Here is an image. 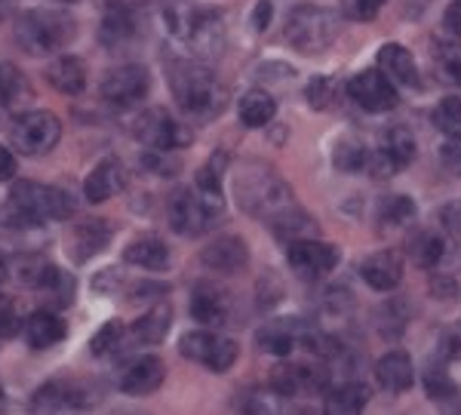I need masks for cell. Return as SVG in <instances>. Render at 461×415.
<instances>
[{
  "mask_svg": "<svg viewBox=\"0 0 461 415\" xmlns=\"http://www.w3.org/2000/svg\"><path fill=\"white\" fill-rule=\"evenodd\" d=\"M74 212V197L62 188L41 182H19L10 191V200L0 206V225L16 228H41L43 221H62Z\"/></svg>",
  "mask_w": 461,
  "mask_h": 415,
  "instance_id": "obj_1",
  "label": "cell"
},
{
  "mask_svg": "<svg viewBox=\"0 0 461 415\" xmlns=\"http://www.w3.org/2000/svg\"><path fill=\"white\" fill-rule=\"evenodd\" d=\"M169 86H173L178 108L188 117H200V121L215 117L228 102L225 84H221L206 65L191 62V59H182V62L173 65V71H169Z\"/></svg>",
  "mask_w": 461,
  "mask_h": 415,
  "instance_id": "obj_2",
  "label": "cell"
},
{
  "mask_svg": "<svg viewBox=\"0 0 461 415\" xmlns=\"http://www.w3.org/2000/svg\"><path fill=\"white\" fill-rule=\"evenodd\" d=\"M237 203L256 219H265L271 225L277 216H284L286 210H293V188L274 173L265 163H247L237 173Z\"/></svg>",
  "mask_w": 461,
  "mask_h": 415,
  "instance_id": "obj_3",
  "label": "cell"
},
{
  "mask_svg": "<svg viewBox=\"0 0 461 415\" xmlns=\"http://www.w3.org/2000/svg\"><path fill=\"white\" fill-rule=\"evenodd\" d=\"M77 37V22L65 10L53 6H34L25 10L16 22V41L28 56H50Z\"/></svg>",
  "mask_w": 461,
  "mask_h": 415,
  "instance_id": "obj_4",
  "label": "cell"
},
{
  "mask_svg": "<svg viewBox=\"0 0 461 415\" xmlns=\"http://www.w3.org/2000/svg\"><path fill=\"white\" fill-rule=\"evenodd\" d=\"M225 216V197L215 188H182L169 200V225L182 237L210 234Z\"/></svg>",
  "mask_w": 461,
  "mask_h": 415,
  "instance_id": "obj_5",
  "label": "cell"
},
{
  "mask_svg": "<svg viewBox=\"0 0 461 415\" xmlns=\"http://www.w3.org/2000/svg\"><path fill=\"white\" fill-rule=\"evenodd\" d=\"M167 28L176 41L188 43L194 56H215L225 47V22L221 13L212 10H188V6H169L163 13Z\"/></svg>",
  "mask_w": 461,
  "mask_h": 415,
  "instance_id": "obj_6",
  "label": "cell"
},
{
  "mask_svg": "<svg viewBox=\"0 0 461 415\" xmlns=\"http://www.w3.org/2000/svg\"><path fill=\"white\" fill-rule=\"evenodd\" d=\"M339 37V13L317 4H299L286 19V41L295 53H326Z\"/></svg>",
  "mask_w": 461,
  "mask_h": 415,
  "instance_id": "obj_7",
  "label": "cell"
},
{
  "mask_svg": "<svg viewBox=\"0 0 461 415\" xmlns=\"http://www.w3.org/2000/svg\"><path fill=\"white\" fill-rule=\"evenodd\" d=\"M59 139H62V123L53 111H28L13 123V145L28 158L50 154L59 145Z\"/></svg>",
  "mask_w": 461,
  "mask_h": 415,
  "instance_id": "obj_8",
  "label": "cell"
},
{
  "mask_svg": "<svg viewBox=\"0 0 461 415\" xmlns=\"http://www.w3.org/2000/svg\"><path fill=\"white\" fill-rule=\"evenodd\" d=\"M178 354L200 363V366H206L210 373H228V369L234 366L240 347L225 336H215V332L200 329V332H188V336H182V342H178Z\"/></svg>",
  "mask_w": 461,
  "mask_h": 415,
  "instance_id": "obj_9",
  "label": "cell"
},
{
  "mask_svg": "<svg viewBox=\"0 0 461 415\" xmlns=\"http://www.w3.org/2000/svg\"><path fill=\"white\" fill-rule=\"evenodd\" d=\"M348 95H351L354 105H360L363 111H369V114H384V111L397 108V102H400L397 84H393L382 68L360 71L357 77H351Z\"/></svg>",
  "mask_w": 461,
  "mask_h": 415,
  "instance_id": "obj_10",
  "label": "cell"
},
{
  "mask_svg": "<svg viewBox=\"0 0 461 415\" xmlns=\"http://www.w3.org/2000/svg\"><path fill=\"white\" fill-rule=\"evenodd\" d=\"M330 384V373L320 363H293L284 360L271 369V388L284 397H308Z\"/></svg>",
  "mask_w": 461,
  "mask_h": 415,
  "instance_id": "obj_11",
  "label": "cell"
},
{
  "mask_svg": "<svg viewBox=\"0 0 461 415\" xmlns=\"http://www.w3.org/2000/svg\"><path fill=\"white\" fill-rule=\"evenodd\" d=\"M132 132H136L139 142H145L158 154H167V151H173V148H182L191 142V132L178 121H173L163 108H151V111H145V114H139Z\"/></svg>",
  "mask_w": 461,
  "mask_h": 415,
  "instance_id": "obj_12",
  "label": "cell"
},
{
  "mask_svg": "<svg viewBox=\"0 0 461 415\" xmlns=\"http://www.w3.org/2000/svg\"><path fill=\"white\" fill-rule=\"evenodd\" d=\"M286 262L302 280H323L326 274H332L339 268V249L332 247V243H323V240L308 237V240L289 243Z\"/></svg>",
  "mask_w": 461,
  "mask_h": 415,
  "instance_id": "obj_13",
  "label": "cell"
},
{
  "mask_svg": "<svg viewBox=\"0 0 461 415\" xmlns=\"http://www.w3.org/2000/svg\"><path fill=\"white\" fill-rule=\"evenodd\" d=\"M415 160V139L403 127H393L382 136V145L369 154V173L375 179H391L400 169H406Z\"/></svg>",
  "mask_w": 461,
  "mask_h": 415,
  "instance_id": "obj_14",
  "label": "cell"
},
{
  "mask_svg": "<svg viewBox=\"0 0 461 415\" xmlns=\"http://www.w3.org/2000/svg\"><path fill=\"white\" fill-rule=\"evenodd\" d=\"M148 90H151V74H148L145 65H121V68L108 71L105 80H102V95L117 108L139 105Z\"/></svg>",
  "mask_w": 461,
  "mask_h": 415,
  "instance_id": "obj_15",
  "label": "cell"
},
{
  "mask_svg": "<svg viewBox=\"0 0 461 415\" xmlns=\"http://www.w3.org/2000/svg\"><path fill=\"white\" fill-rule=\"evenodd\" d=\"M93 403L84 384L71 382H50L32 400L34 415H84Z\"/></svg>",
  "mask_w": 461,
  "mask_h": 415,
  "instance_id": "obj_16",
  "label": "cell"
},
{
  "mask_svg": "<svg viewBox=\"0 0 461 415\" xmlns=\"http://www.w3.org/2000/svg\"><path fill=\"white\" fill-rule=\"evenodd\" d=\"M200 262L215 274H237L247 268L249 249L240 237L225 234V237H215L212 243H206L203 253H200Z\"/></svg>",
  "mask_w": 461,
  "mask_h": 415,
  "instance_id": "obj_17",
  "label": "cell"
},
{
  "mask_svg": "<svg viewBox=\"0 0 461 415\" xmlns=\"http://www.w3.org/2000/svg\"><path fill=\"white\" fill-rule=\"evenodd\" d=\"M123 188H126V169L117 158L99 160L84 182V194L89 203H105V200H111L114 194H121Z\"/></svg>",
  "mask_w": 461,
  "mask_h": 415,
  "instance_id": "obj_18",
  "label": "cell"
},
{
  "mask_svg": "<svg viewBox=\"0 0 461 415\" xmlns=\"http://www.w3.org/2000/svg\"><path fill=\"white\" fill-rule=\"evenodd\" d=\"M163 379H167V366H163L160 357H139L123 369L121 391L130 397H145L154 394L163 384Z\"/></svg>",
  "mask_w": 461,
  "mask_h": 415,
  "instance_id": "obj_19",
  "label": "cell"
},
{
  "mask_svg": "<svg viewBox=\"0 0 461 415\" xmlns=\"http://www.w3.org/2000/svg\"><path fill=\"white\" fill-rule=\"evenodd\" d=\"M360 277L375 293H391L403 280V258H400V253H393V249H382V253L366 256L360 262Z\"/></svg>",
  "mask_w": 461,
  "mask_h": 415,
  "instance_id": "obj_20",
  "label": "cell"
},
{
  "mask_svg": "<svg viewBox=\"0 0 461 415\" xmlns=\"http://www.w3.org/2000/svg\"><path fill=\"white\" fill-rule=\"evenodd\" d=\"M111 240V225L102 219H89V221H80L77 228L71 231L68 243H65V249H68V256L74 262H89L93 256H99L102 249L108 247Z\"/></svg>",
  "mask_w": 461,
  "mask_h": 415,
  "instance_id": "obj_21",
  "label": "cell"
},
{
  "mask_svg": "<svg viewBox=\"0 0 461 415\" xmlns=\"http://www.w3.org/2000/svg\"><path fill=\"white\" fill-rule=\"evenodd\" d=\"M228 295L212 284H197L191 293V317L203 326H221L228 320Z\"/></svg>",
  "mask_w": 461,
  "mask_h": 415,
  "instance_id": "obj_22",
  "label": "cell"
},
{
  "mask_svg": "<svg viewBox=\"0 0 461 415\" xmlns=\"http://www.w3.org/2000/svg\"><path fill=\"white\" fill-rule=\"evenodd\" d=\"M375 379L384 391L391 394H403V391L412 388L415 382V366L409 360L406 351H388L382 360L375 363Z\"/></svg>",
  "mask_w": 461,
  "mask_h": 415,
  "instance_id": "obj_23",
  "label": "cell"
},
{
  "mask_svg": "<svg viewBox=\"0 0 461 415\" xmlns=\"http://www.w3.org/2000/svg\"><path fill=\"white\" fill-rule=\"evenodd\" d=\"M302 320H271L258 329V347L274 357H289L295 351V345H302Z\"/></svg>",
  "mask_w": 461,
  "mask_h": 415,
  "instance_id": "obj_24",
  "label": "cell"
},
{
  "mask_svg": "<svg viewBox=\"0 0 461 415\" xmlns=\"http://www.w3.org/2000/svg\"><path fill=\"white\" fill-rule=\"evenodd\" d=\"M68 336V323L56 314V311H34L25 320V338L34 351H47Z\"/></svg>",
  "mask_w": 461,
  "mask_h": 415,
  "instance_id": "obj_25",
  "label": "cell"
},
{
  "mask_svg": "<svg viewBox=\"0 0 461 415\" xmlns=\"http://www.w3.org/2000/svg\"><path fill=\"white\" fill-rule=\"evenodd\" d=\"M406 253L419 268H440L446 258H449V243H446L443 234L430 231V228H421V231H415L409 237Z\"/></svg>",
  "mask_w": 461,
  "mask_h": 415,
  "instance_id": "obj_26",
  "label": "cell"
},
{
  "mask_svg": "<svg viewBox=\"0 0 461 415\" xmlns=\"http://www.w3.org/2000/svg\"><path fill=\"white\" fill-rule=\"evenodd\" d=\"M375 62H378V68L393 80V84L419 86V68H415V59L406 47H400V43H384V47L378 50Z\"/></svg>",
  "mask_w": 461,
  "mask_h": 415,
  "instance_id": "obj_27",
  "label": "cell"
},
{
  "mask_svg": "<svg viewBox=\"0 0 461 415\" xmlns=\"http://www.w3.org/2000/svg\"><path fill=\"white\" fill-rule=\"evenodd\" d=\"M50 86L65 95H80L86 90V65L77 56H59L47 68Z\"/></svg>",
  "mask_w": 461,
  "mask_h": 415,
  "instance_id": "obj_28",
  "label": "cell"
},
{
  "mask_svg": "<svg viewBox=\"0 0 461 415\" xmlns=\"http://www.w3.org/2000/svg\"><path fill=\"white\" fill-rule=\"evenodd\" d=\"M123 262L136 265L142 271H167L169 268V247L160 237H139L123 249Z\"/></svg>",
  "mask_w": 461,
  "mask_h": 415,
  "instance_id": "obj_29",
  "label": "cell"
},
{
  "mask_svg": "<svg viewBox=\"0 0 461 415\" xmlns=\"http://www.w3.org/2000/svg\"><path fill=\"white\" fill-rule=\"evenodd\" d=\"M169 323H173V311L169 305H154L148 314L139 317L130 329V342L136 345H160L169 332Z\"/></svg>",
  "mask_w": 461,
  "mask_h": 415,
  "instance_id": "obj_30",
  "label": "cell"
},
{
  "mask_svg": "<svg viewBox=\"0 0 461 415\" xmlns=\"http://www.w3.org/2000/svg\"><path fill=\"white\" fill-rule=\"evenodd\" d=\"M366 400H369V394L360 382H341L326 394L323 415H363Z\"/></svg>",
  "mask_w": 461,
  "mask_h": 415,
  "instance_id": "obj_31",
  "label": "cell"
},
{
  "mask_svg": "<svg viewBox=\"0 0 461 415\" xmlns=\"http://www.w3.org/2000/svg\"><path fill=\"white\" fill-rule=\"evenodd\" d=\"M132 34H136V16H132V10L123 4H111L105 10V16H102V28H99L102 43L121 47Z\"/></svg>",
  "mask_w": 461,
  "mask_h": 415,
  "instance_id": "obj_32",
  "label": "cell"
},
{
  "mask_svg": "<svg viewBox=\"0 0 461 415\" xmlns=\"http://www.w3.org/2000/svg\"><path fill=\"white\" fill-rule=\"evenodd\" d=\"M240 123L249 130H258V127H267L277 114V102L267 90H249L247 95L240 99Z\"/></svg>",
  "mask_w": 461,
  "mask_h": 415,
  "instance_id": "obj_33",
  "label": "cell"
},
{
  "mask_svg": "<svg viewBox=\"0 0 461 415\" xmlns=\"http://www.w3.org/2000/svg\"><path fill=\"white\" fill-rule=\"evenodd\" d=\"M32 80L22 74L16 65L0 62V105L4 108H19L32 99Z\"/></svg>",
  "mask_w": 461,
  "mask_h": 415,
  "instance_id": "obj_34",
  "label": "cell"
},
{
  "mask_svg": "<svg viewBox=\"0 0 461 415\" xmlns=\"http://www.w3.org/2000/svg\"><path fill=\"white\" fill-rule=\"evenodd\" d=\"M430 59H434L437 77H440L443 84L461 86V37L458 41H434Z\"/></svg>",
  "mask_w": 461,
  "mask_h": 415,
  "instance_id": "obj_35",
  "label": "cell"
},
{
  "mask_svg": "<svg viewBox=\"0 0 461 415\" xmlns=\"http://www.w3.org/2000/svg\"><path fill=\"white\" fill-rule=\"evenodd\" d=\"M271 231L277 234L284 243H295V240H308V237H314L317 225L304 216L299 206H293V210H286L284 216H277L271 221Z\"/></svg>",
  "mask_w": 461,
  "mask_h": 415,
  "instance_id": "obj_36",
  "label": "cell"
},
{
  "mask_svg": "<svg viewBox=\"0 0 461 415\" xmlns=\"http://www.w3.org/2000/svg\"><path fill=\"white\" fill-rule=\"evenodd\" d=\"M412 219H415V203L403 194H391L378 203V228H382V231L406 228Z\"/></svg>",
  "mask_w": 461,
  "mask_h": 415,
  "instance_id": "obj_37",
  "label": "cell"
},
{
  "mask_svg": "<svg viewBox=\"0 0 461 415\" xmlns=\"http://www.w3.org/2000/svg\"><path fill=\"white\" fill-rule=\"evenodd\" d=\"M369 154L373 151L357 139H341L336 151H332V160H336L341 173H363V169H369Z\"/></svg>",
  "mask_w": 461,
  "mask_h": 415,
  "instance_id": "obj_38",
  "label": "cell"
},
{
  "mask_svg": "<svg viewBox=\"0 0 461 415\" xmlns=\"http://www.w3.org/2000/svg\"><path fill=\"white\" fill-rule=\"evenodd\" d=\"M123 342H126V326L117 323V320H111V323H105L93 336V342H89V351H93L95 357H114V354L123 347Z\"/></svg>",
  "mask_w": 461,
  "mask_h": 415,
  "instance_id": "obj_39",
  "label": "cell"
},
{
  "mask_svg": "<svg viewBox=\"0 0 461 415\" xmlns=\"http://www.w3.org/2000/svg\"><path fill=\"white\" fill-rule=\"evenodd\" d=\"M406 320H409V311L403 302H388L384 308H378V332H382L384 338H400L406 329Z\"/></svg>",
  "mask_w": 461,
  "mask_h": 415,
  "instance_id": "obj_40",
  "label": "cell"
},
{
  "mask_svg": "<svg viewBox=\"0 0 461 415\" xmlns=\"http://www.w3.org/2000/svg\"><path fill=\"white\" fill-rule=\"evenodd\" d=\"M425 391L430 400H452L458 394L456 382H452V375L446 373L443 360L440 363H430V366L425 369Z\"/></svg>",
  "mask_w": 461,
  "mask_h": 415,
  "instance_id": "obj_41",
  "label": "cell"
},
{
  "mask_svg": "<svg viewBox=\"0 0 461 415\" xmlns=\"http://www.w3.org/2000/svg\"><path fill=\"white\" fill-rule=\"evenodd\" d=\"M434 127L446 136L461 139V95H449L434 108Z\"/></svg>",
  "mask_w": 461,
  "mask_h": 415,
  "instance_id": "obj_42",
  "label": "cell"
},
{
  "mask_svg": "<svg viewBox=\"0 0 461 415\" xmlns=\"http://www.w3.org/2000/svg\"><path fill=\"white\" fill-rule=\"evenodd\" d=\"M336 93H339V84H336L332 77H314V80L308 84V90H304V99H308V105H311V108L323 111V108H330V105H332Z\"/></svg>",
  "mask_w": 461,
  "mask_h": 415,
  "instance_id": "obj_43",
  "label": "cell"
},
{
  "mask_svg": "<svg viewBox=\"0 0 461 415\" xmlns=\"http://www.w3.org/2000/svg\"><path fill=\"white\" fill-rule=\"evenodd\" d=\"M240 412L243 415H280V406L271 391H247V394L240 397Z\"/></svg>",
  "mask_w": 461,
  "mask_h": 415,
  "instance_id": "obj_44",
  "label": "cell"
},
{
  "mask_svg": "<svg viewBox=\"0 0 461 415\" xmlns=\"http://www.w3.org/2000/svg\"><path fill=\"white\" fill-rule=\"evenodd\" d=\"M388 0H341V13L354 22H373Z\"/></svg>",
  "mask_w": 461,
  "mask_h": 415,
  "instance_id": "obj_45",
  "label": "cell"
},
{
  "mask_svg": "<svg viewBox=\"0 0 461 415\" xmlns=\"http://www.w3.org/2000/svg\"><path fill=\"white\" fill-rule=\"evenodd\" d=\"M440 167L446 169L449 176L461 179V139L449 136L446 142L440 145Z\"/></svg>",
  "mask_w": 461,
  "mask_h": 415,
  "instance_id": "obj_46",
  "label": "cell"
},
{
  "mask_svg": "<svg viewBox=\"0 0 461 415\" xmlns=\"http://www.w3.org/2000/svg\"><path fill=\"white\" fill-rule=\"evenodd\" d=\"M19 332V311L6 295H0V338H13Z\"/></svg>",
  "mask_w": 461,
  "mask_h": 415,
  "instance_id": "obj_47",
  "label": "cell"
},
{
  "mask_svg": "<svg viewBox=\"0 0 461 415\" xmlns=\"http://www.w3.org/2000/svg\"><path fill=\"white\" fill-rule=\"evenodd\" d=\"M440 360H461V323L449 326L440 336Z\"/></svg>",
  "mask_w": 461,
  "mask_h": 415,
  "instance_id": "obj_48",
  "label": "cell"
},
{
  "mask_svg": "<svg viewBox=\"0 0 461 415\" xmlns=\"http://www.w3.org/2000/svg\"><path fill=\"white\" fill-rule=\"evenodd\" d=\"M440 225L449 237H461V203H446L440 210Z\"/></svg>",
  "mask_w": 461,
  "mask_h": 415,
  "instance_id": "obj_49",
  "label": "cell"
},
{
  "mask_svg": "<svg viewBox=\"0 0 461 415\" xmlns=\"http://www.w3.org/2000/svg\"><path fill=\"white\" fill-rule=\"evenodd\" d=\"M443 22H446V32L452 37H461V0H452L443 13Z\"/></svg>",
  "mask_w": 461,
  "mask_h": 415,
  "instance_id": "obj_50",
  "label": "cell"
},
{
  "mask_svg": "<svg viewBox=\"0 0 461 415\" xmlns=\"http://www.w3.org/2000/svg\"><path fill=\"white\" fill-rule=\"evenodd\" d=\"M13 176H16V158H13L4 145H0V182L13 179Z\"/></svg>",
  "mask_w": 461,
  "mask_h": 415,
  "instance_id": "obj_51",
  "label": "cell"
},
{
  "mask_svg": "<svg viewBox=\"0 0 461 415\" xmlns=\"http://www.w3.org/2000/svg\"><path fill=\"white\" fill-rule=\"evenodd\" d=\"M430 289H434V295H446V299H456V280H452V277H437L434 284H430Z\"/></svg>",
  "mask_w": 461,
  "mask_h": 415,
  "instance_id": "obj_52",
  "label": "cell"
},
{
  "mask_svg": "<svg viewBox=\"0 0 461 415\" xmlns=\"http://www.w3.org/2000/svg\"><path fill=\"white\" fill-rule=\"evenodd\" d=\"M267 22H271V4H258L256 6V32H265L267 28Z\"/></svg>",
  "mask_w": 461,
  "mask_h": 415,
  "instance_id": "obj_53",
  "label": "cell"
},
{
  "mask_svg": "<svg viewBox=\"0 0 461 415\" xmlns=\"http://www.w3.org/2000/svg\"><path fill=\"white\" fill-rule=\"evenodd\" d=\"M4 280H6V262L0 258V286H4Z\"/></svg>",
  "mask_w": 461,
  "mask_h": 415,
  "instance_id": "obj_54",
  "label": "cell"
},
{
  "mask_svg": "<svg viewBox=\"0 0 461 415\" xmlns=\"http://www.w3.org/2000/svg\"><path fill=\"white\" fill-rule=\"evenodd\" d=\"M4 410H6V394L0 391V412H4Z\"/></svg>",
  "mask_w": 461,
  "mask_h": 415,
  "instance_id": "obj_55",
  "label": "cell"
},
{
  "mask_svg": "<svg viewBox=\"0 0 461 415\" xmlns=\"http://www.w3.org/2000/svg\"><path fill=\"white\" fill-rule=\"evenodd\" d=\"M449 415H461V410H456V412H449Z\"/></svg>",
  "mask_w": 461,
  "mask_h": 415,
  "instance_id": "obj_56",
  "label": "cell"
}]
</instances>
